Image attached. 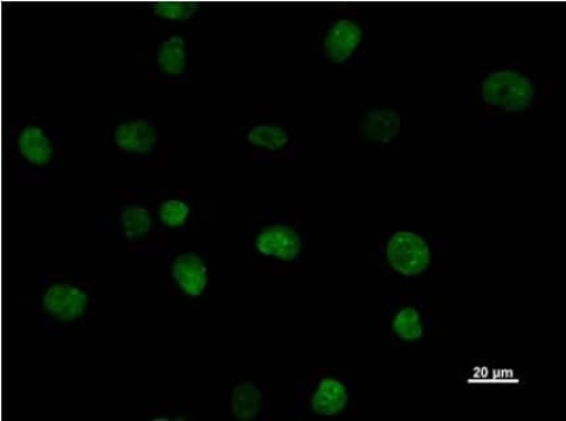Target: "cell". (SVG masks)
I'll return each instance as SVG.
<instances>
[{
  "instance_id": "cell-13",
  "label": "cell",
  "mask_w": 566,
  "mask_h": 421,
  "mask_svg": "<svg viewBox=\"0 0 566 421\" xmlns=\"http://www.w3.org/2000/svg\"><path fill=\"white\" fill-rule=\"evenodd\" d=\"M191 45L185 32H168L150 48L148 74L164 84H182L190 78Z\"/></svg>"
},
{
  "instance_id": "cell-17",
  "label": "cell",
  "mask_w": 566,
  "mask_h": 421,
  "mask_svg": "<svg viewBox=\"0 0 566 421\" xmlns=\"http://www.w3.org/2000/svg\"><path fill=\"white\" fill-rule=\"evenodd\" d=\"M149 13L158 22L169 24H189L199 18L200 7L198 3L181 2H155L149 6Z\"/></svg>"
},
{
  "instance_id": "cell-15",
  "label": "cell",
  "mask_w": 566,
  "mask_h": 421,
  "mask_svg": "<svg viewBox=\"0 0 566 421\" xmlns=\"http://www.w3.org/2000/svg\"><path fill=\"white\" fill-rule=\"evenodd\" d=\"M155 207L158 220L169 233H186L199 224V207L191 192L184 189L156 191Z\"/></svg>"
},
{
  "instance_id": "cell-9",
  "label": "cell",
  "mask_w": 566,
  "mask_h": 421,
  "mask_svg": "<svg viewBox=\"0 0 566 421\" xmlns=\"http://www.w3.org/2000/svg\"><path fill=\"white\" fill-rule=\"evenodd\" d=\"M10 144L24 188H39L56 170L65 155V137L60 128L39 117L12 126Z\"/></svg>"
},
{
  "instance_id": "cell-16",
  "label": "cell",
  "mask_w": 566,
  "mask_h": 421,
  "mask_svg": "<svg viewBox=\"0 0 566 421\" xmlns=\"http://www.w3.org/2000/svg\"><path fill=\"white\" fill-rule=\"evenodd\" d=\"M402 133V114L392 106H370L363 109L357 123L358 139L369 147L396 145Z\"/></svg>"
},
{
  "instance_id": "cell-5",
  "label": "cell",
  "mask_w": 566,
  "mask_h": 421,
  "mask_svg": "<svg viewBox=\"0 0 566 421\" xmlns=\"http://www.w3.org/2000/svg\"><path fill=\"white\" fill-rule=\"evenodd\" d=\"M155 196L151 189H119L107 207V231L129 253L169 250L170 233L158 220Z\"/></svg>"
},
{
  "instance_id": "cell-6",
  "label": "cell",
  "mask_w": 566,
  "mask_h": 421,
  "mask_svg": "<svg viewBox=\"0 0 566 421\" xmlns=\"http://www.w3.org/2000/svg\"><path fill=\"white\" fill-rule=\"evenodd\" d=\"M295 419L343 421L358 415V385L348 370L336 365L316 366L295 383Z\"/></svg>"
},
{
  "instance_id": "cell-7",
  "label": "cell",
  "mask_w": 566,
  "mask_h": 421,
  "mask_svg": "<svg viewBox=\"0 0 566 421\" xmlns=\"http://www.w3.org/2000/svg\"><path fill=\"white\" fill-rule=\"evenodd\" d=\"M443 240L437 233L399 227L382 232L377 245V266L386 277L420 282L439 272Z\"/></svg>"
},
{
  "instance_id": "cell-8",
  "label": "cell",
  "mask_w": 566,
  "mask_h": 421,
  "mask_svg": "<svg viewBox=\"0 0 566 421\" xmlns=\"http://www.w3.org/2000/svg\"><path fill=\"white\" fill-rule=\"evenodd\" d=\"M106 144L122 160L157 168L168 161L169 134L148 109L129 107L116 114L106 129Z\"/></svg>"
},
{
  "instance_id": "cell-2",
  "label": "cell",
  "mask_w": 566,
  "mask_h": 421,
  "mask_svg": "<svg viewBox=\"0 0 566 421\" xmlns=\"http://www.w3.org/2000/svg\"><path fill=\"white\" fill-rule=\"evenodd\" d=\"M251 254L254 271L301 273L313 265V234L294 211H259L252 222Z\"/></svg>"
},
{
  "instance_id": "cell-10",
  "label": "cell",
  "mask_w": 566,
  "mask_h": 421,
  "mask_svg": "<svg viewBox=\"0 0 566 421\" xmlns=\"http://www.w3.org/2000/svg\"><path fill=\"white\" fill-rule=\"evenodd\" d=\"M233 141L261 167H280L296 157L294 129L279 116L253 117L234 130Z\"/></svg>"
},
{
  "instance_id": "cell-11",
  "label": "cell",
  "mask_w": 566,
  "mask_h": 421,
  "mask_svg": "<svg viewBox=\"0 0 566 421\" xmlns=\"http://www.w3.org/2000/svg\"><path fill=\"white\" fill-rule=\"evenodd\" d=\"M371 40V27L357 13H340L324 22L317 34L319 57L336 67H347L361 59Z\"/></svg>"
},
{
  "instance_id": "cell-4",
  "label": "cell",
  "mask_w": 566,
  "mask_h": 421,
  "mask_svg": "<svg viewBox=\"0 0 566 421\" xmlns=\"http://www.w3.org/2000/svg\"><path fill=\"white\" fill-rule=\"evenodd\" d=\"M379 333L391 348L416 357L441 330V316L430 294L399 292L379 296Z\"/></svg>"
},
{
  "instance_id": "cell-12",
  "label": "cell",
  "mask_w": 566,
  "mask_h": 421,
  "mask_svg": "<svg viewBox=\"0 0 566 421\" xmlns=\"http://www.w3.org/2000/svg\"><path fill=\"white\" fill-rule=\"evenodd\" d=\"M168 283L172 294L191 308L210 307L212 296L211 253L190 248L170 255Z\"/></svg>"
},
{
  "instance_id": "cell-3",
  "label": "cell",
  "mask_w": 566,
  "mask_h": 421,
  "mask_svg": "<svg viewBox=\"0 0 566 421\" xmlns=\"http://www.w3.org/2000/svg\"><path fill=\"white\" fill-rule=\"evenodd\" d=\"M30 306L45 333L66 336L84 330L99 313L102 298L78 274L50 273L41 277Z\"/></svg>"
},
{
  "instance_id": "cell-14",
  "label": "cell",
  "mask_w": 566,
  "mask_h": 421,
  "mask_svg": "<svg viewBox=\"0 0 566 421\" xmlns=\"http://www.w3.org/2000/svg\"><path fill=\"white\" fill-rule=\"evenodd\" d=\"M228 410L241 420L265 421L273 417L274 390L265 378H234Z\"/></svg>"
},
{
  "instance_id": "cell-18",
  "label": "cell",
  "mask_w": 566,
  "mask_h": 421,
  "mask_svg": "<svg viewBox=\"0 0 566 421\" xmlns=\"http://www.w3.org/2000/svg\"><path fill=\"white\" fill-rule=\"evenodd\" d=\"M147 418L149 420H198L199 415L188 404L163 400L149 407Z\"/></svg>"
},
{
  "instance_id": "cell-1",
  "label": "cell",
  "mask_w": 566,
  "mask_h": 421,
  "mask_svg": "<svg viewBox=\"0 0 566 421\" xmlns=\"http://www.w3.org/2000/svg\"><path fill=\"white\" fill-rule=\"evenodd\" d=\"M475 108L489 124H507L541 109L548 96L547 74L541 67L496 62L482 67L472 88Z\"/></svg>"
}]
</instances>
